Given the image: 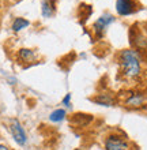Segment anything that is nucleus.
<instances>
[{"mask_svg": "<svg viewBox=\"0 0 147 150\" xmlns=\"http://www.w3.org/2000/svg\"><path fill=\"white\" fill-rule=\"evenodd\" d=\"M56 12V1L55 0H42L41 3V14L44 18H51Z\"/></svg>", "mask_w": 147, "mask_h": 150, "instance_id": "423d86ee", "label": "nucleus"}, {"mask_svg": "<svg viewBox=\"0 0 147 150\" xmlns=\"http://www.w3.org/2000/svg\"><path fill=\"white\" fill-rule=\"evenodd\" d=\"M61 104H63L64 107H71V93H67L65 94V97L63 98V101H61Z\"/></svg>", "mask_w": 147, "mask_h": 150, "instance_id": "ddd939ff", "label": "nucleus"}, {"mask_svg": "<svg viewBox=\"0 0 147 150\" xmlns=\"http://www.w3.org/2000/svg\"><path fill=\"white\" fill-rule=\"evenodd\" d=\"M10 131H11L12 138L15 139V142L19 145V146H23L27 142V137H26V132H25L23 127L19 123L18 119H11L10 122Z\"/></svg>", "mask_w": 147, "mask_h": 150, "instance_id": "7ed1b4c3", "label": "nucleus"}, {"mask_svg": "<svg viewBox=\"0 0 147 150\" xmlns=\"http://www.w3.org/2000/svg\"><path fill=\"white\" fill-rule=\"evenodd\" d=\"M144 103V96L142 93H132L127 100H125V107L128 108H139Z\"/></svg>", "mask_w": 147, "mask_h": 150, "instance_id": "6e6552de", "label": "nucleus"}, {"mask_svg": "<svg viewBox=\"0 0 147 150\" xmlns=\"http://www.w3.org/2000/svg\"><path fill=\"white\" fill-rule=\"evenodd\" d=\"M30 22L27 19H25V18H15V21L12 22V30L14 32H20L22 29L27 28Z\"/></svg>", "mask_w": 147, "mask_h": 150, "instance_id": "f8f14e48", "label": "nucleus"}, {"mask_svg": "<svg viewBox=\"0 0 147 150\" xmlns=\"http://www.w3.org/2000/svg\"><path fill=\"white\" fill-rule=\"evenodd\" d=\"M113 21H115L113 15H110V14H103V15H101L98 19L94 22V25H93V32H94V34L97 36V38H102L106 28Z\"/></svg>", "mask_w": 147, "mask_h": 150, "instance_id": "20e7f679", "label": "nucleus"}, {"mask_svg": "<svg viewBox=\"0 0 147 150\" xmlns=\"http://www.w3.org/2000/svg\"><path fill=\"white\" fill-rule=\"evenodd\" d=\"M0 150H10V147H7L6 145H0Z\"/></svg>", "mask_w": 147, "mask_h": 150, "instance_id": "4468645a", "label": "nucleus"}, {"mask_svg": "<svg viewBox=\"0 0 147 150\" xmlns=\"http://www.w3.org/2000/svg\"><path fill=\"white\" fill-rule=\"evenodd\" d=\"M119 63L123 70V75L127 78H136L142 71L140 56L134 49H124L120 52Z\"/></svg>", "mask_w": 147, "mask_h": 150, "instance_id": "f257e3e1", "label": "nucleus"}, {"mask_svg": "<svg viewBox=\"0 0 147 150\" xmlns=\"http://www.w3.org/2000/svg\"><path fill=\"white\" fill-rule=\"evenodd\" d=\"M70 120H71V123L76 124V126L84 127L93 120V116L91 115H86V113H75V115H72V117Z\"/></svg>", "mask_w": 147, "mask_h": 150, "instance_id": "1a4fd4ad", "label": "nucleus"}, {"mask_svg": "<svg viewBox=\"0 0 147 150\" xmlns=\"http://www.w3.org/2000/svg\"><path fill=\"white\" fill-rule=\"evenodd\" d=\"M105 150H129V143L116 134L108 135L103 142Z\"/></svg>", "mask_w": 147, "mask_h": 150, "instance_id": "f03ea898", "label": "nucleus"}, {"mask_svg": "<svg viewBox=\"0 0 147 150\" xmlns=\"http://www.w3.org/2000/svg\"><path fill=\"white\" fill-rule=\"evenodd\" d=\"M75 150H84V149H75Z\"/></svg>", "mask_w": 147, "mask_h": 150, "instance_id": "2eb2a0df", "label": "nucleus"}, {"mask_svg": "<svg viewBox=\"0 0 147 150\" xmlns=\"http://www.w3.org/2000/svg\"><path fill=\"white\" fill-rule=\"evenodd\" d=\"M65 116H67L65 109H56V111H53L51 115H49V120L53 123H60L65 119Z\"/></svg>", "mask_w": 147, "mask_h": 150, "instance_id": "9b49d317", "label": "nucleus"}, {"mask_svg": "<svg viewBox=\"0 0 147 150\" xmlns=\"http://www.w3.org/2000/svg\"><path fill=\"white\" fill-rule=\"evenodd\" d=\"M18 57H19L22 62H25V63H30V62H33V60L36 59V55H34V52H33L32 49L22 48V49H19V52H18Z\"/></svg>", "mask_w": 147, "mask_h": 150, "instance_id": "9d476101", "label": "nucleus"}, {"mask_svg": "<svg viewBox=\"0 0 147 150\" xmlns=\"http://www.w3.org/2000/svg\"><path fill=\"white\" fill-rule=\"evenodd\" d=\"M136 10V3L134 0H116V11L121 16L134 14Z\"/></svg>", "mask_w": 147, "mask_h": 150, "instance_id": "39448f33", "label": "nucleus"}, {"mask_svg": "<svg viewBox=\"0 0 147 150\" xmlns=\"http://www.w3.org/2000/svg\"><path fill=\"white\" fill-rule=\"evenodd\" d=\"M91 101L96 103L97 105H101V107H113L115 105V98L110 94H105V93L91 97Z\"/></svg>", "mask_w": 147, "mask_h": 150, "instance_id": "0eeeda50", "label": "nucleus"}]
</instances>
